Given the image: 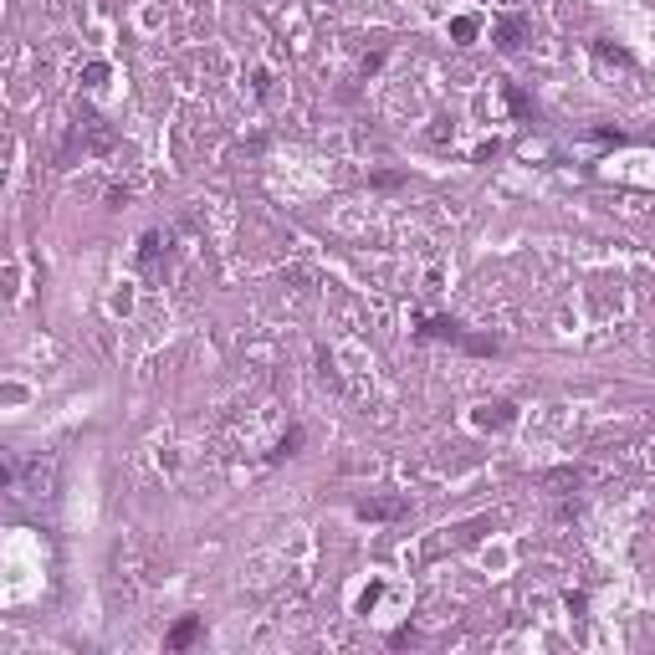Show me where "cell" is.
Masks as SVG:
<instances>
[{
	"label": "cell",
	"instance_id": "1",
	"mask_svg": "<svg viewBox=\"0 0 655 655\" xmlns=\"http://www.w3.org/2000/svg\"><path fill=\"white\" fill-rule=\"evenodd\" d=\"M522 36H528V26H522L517 16H507L502 26H496V46H502V51H517V46H522Z\"/></svg>",
	"mask_w": 655,
	"mask_h": 655
},
{
	"label": "cell",
	"instance_id": "2",
	"mask_svg": "<svg viewBox=\"0 0 655 655\" xmlns=\"http://www.w3.org/2000/svg\"><path fill=\"white\" fill-rule=\"evenodd\" d=\"M195 635H200V620L190 614V620H179L174 630H169V650H185V645H195Z\"/></svg>",
	"mask_w": 655,
	"mask_h": 655
},
{
	"label": "cell",
	"instance_id": "3",
	"mask_svg": "<svg viewBox=\"0 0 655 655\" xmlns=\"http://www.w3.org/2000/svg\"><path fill=\"white\" fill-rule=\"evenodd\" d=\"M359 512H364V517H400V512H404V502H364Z\"/></svg>",
	"mask_w": 655,
	"mask_h": 655
},
{
	"label": "cell",
	"instance_id": "4",
	"mask_svg": "<svg viewBox=\"0 0 655 655\" xmlns=\"http://www.w3.org/2000/svg\"><path fill=\"white\" fill-rule=\"evenodd\" d=\"M451 36H456V42H471V36H476V21H471V16L451 21Z\"/></svg>",
	"mask_w": 655,
	"mask_h": 655
},
{
	"label": "cell",
	"instance_id": "5",
	"mask_svg": "<svg viewBox=\"0 0 655 655\" xmlns=\"http://www.w3.org/2000/svg\"><path fill=\"white\" fill-rule=\"evenodd\" d=\"M102 77H108V67H102V62H93V67H87V87H98Z\"/></svg>",
	"mask_w": 655,
	"mask_h": 655
}]
</instances>
